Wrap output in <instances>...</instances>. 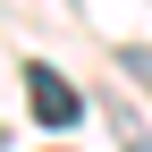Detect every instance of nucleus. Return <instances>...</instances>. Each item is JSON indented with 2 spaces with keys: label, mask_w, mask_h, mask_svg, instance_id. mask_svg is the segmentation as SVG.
I'll use <instances>...</instances> for the list:
<instances>
[{
  "label": "nucleus",
  "mask_w": 152,
  "mask_h": 152,
  "mask_svg": "<svg viewBox=\"0 0 152 152\" xmlns=\"http://www.w3.org/2000/svg\"><path fill=\"white\" fill-rule=\"evenodd\" d=\"M26 110L59 135V127H76V118H85V93H76L59 68H42V59H34V68H26Z\"/></svg>",
  "instance_id": "1"
},
{
  "label": "nucleus",
  "mask_w": 152,
  "mask_h": 152,
  "mask_svg": "<svg viewBox=\"0 0 152 152\" xmlns=\"http://www.w3.org/2000/svg\"><path fill=\"white\" fill-rule=\"evenodd\" d=\"M118 76H135V93L152 102V42H118Z\"/></svg>",
  "instance_id": "2"
},
{
  "label": "nucleus",
  "mask_w": 152,
  "mask_h": 152,
  "mask_svg": "<svg viewBox=\"0 0 152 152\" xmlns=\"http://www.w3.org/2000/svg\"><path fill=\"white\" fill-rule=\"evenodd\" d=\"M110 135H118V152H152V127L135 110H110Z\"/></svg>",
  "instance_id": "3"
}]
</instances>
